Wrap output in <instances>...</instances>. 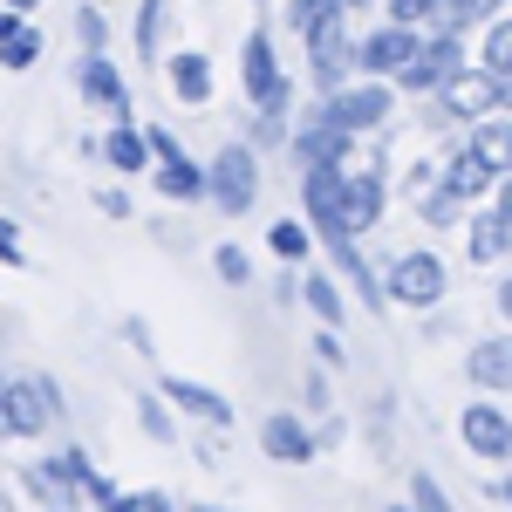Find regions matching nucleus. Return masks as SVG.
Returning <instances> with one entry per match:
<instances>
[{
    "label": "nucleus",
    "mask_w": 512,
    "mask_h": 512,
    "mask_svg": "<svg viewBox=\"0 0 512 512\" xmlns=\"http://www.w3.org/2000/svg\"><path fill=\"white\" fill-rule=\"evenodd\" d=\"M287 158H294V171H315V164H349L355 158V130H349V123H335V117H328V103H321V110H308V117L294 123Z\"/></svg>",
    "instance_id": "obj_9"
},
{
    "label": "nucleus",
    "mask_w": 512,
    "mask_h": 512,
    "mask_svg": "<svg viewBox=\"0 0 512 512\" xmlns=\"http://www.w3.org/2000/svg\"><path fill=\"white\" fill-rule=\"evenodd\" d=\"M383 280H390V301H396V308H417V315L444 308V294H451V267H444L437 253H424V246L396 253L390 267H383Z\"/></svg>",
    "instance_id": "obj_4"
},
{
    "label": "nucleus",
    "mask_w": 512,
    "mask_h": 512,
    "mask_svg": "<svg viewBox=\"0 0 512 512\" xmlns=\"http://www.w3.org/2000/svg\"><path fill=\"white\" fill-rule=\"evenodd\" d=\"M301 212H308V226H315L321 246L355 239V226H349V164H315V171H301Z\"/></svg>",
    "instance_id": "obj_3"
},
{
    "label": "nucleus",
    "mask_w": 512,
    "mask_h": 512,
    "mask_svg": "<svg viewBox=\"0 0 512 512\" xmlns=\"http://www.w3.org/2000/svg\"><path fill=\"white\" fill-rule=\"evenodd\" d=\"M383 14H390V21H410V28H424V21L437 14V0H383Z\"/></svg>",
    "instance_id": "obj_39"
},
{
    "label": "nucleus",
    "mask_w": 512,
    "mask_h": 512,
    "mask_svg": "<svg viewBox=\"0 0 512 512\" xmlns=\"http://www.w3.org/2000/svg\"><path fill=\"white\" fill-rule=\"evenodd\" d=\"M123 342H130L137 355H151V349H158V342H151V321H144V315H123Z\"/></svg>",
    "instance_id": "obj_44"
},
{
    "label": "nucleus",
    "mask_w": 512,
    "mask_h": 512,
    "mask_svg": "<svg viewBox=\"0 0 512 512\" xmlns=\"http://www.w3.org/2000/svg\"><path fill=\"white\" fill-rule=\"evenodd\" d=\"M110 499H117V485H110L103 472H89V485H82V506H96V512H103Z\"/></svg>",
    "instance_id": "obj_46"
},
{
    "label": "nucleus",
    "mask_w": 512,
    "mask_h": 512,
    "mask_svg": "<svg viewBox=\"0 0 512 512\" xmlns=\"http://www.w3.org/2000/svg\"><path fill=\"white\" fill-rule=\"evenodd\" d=\"M103 164L117 171V178H144V171H158V151H151V130L137 117H110V130H103Z\"/></svg>",
    "instance_id": "obj_15"
},
{
    "label": "nucleus",
    "mask_w": 512,
    "mask_h": 512,
    "mask_svg": "<svg viewBox=\"0 0 512 512\" xmlns=\"http://www.w3.org/2000/svg\"><path fill=\"white\" fill-rule=\"evenodd\" d=\"M205 171H212V205H219L226 219H246V212L260 205V144H253V137L212 151Z\"/></svg>",
    "instance_id": "obj_5"
},
{
    "label": "nucleus",
    "mask_w": 512,
    "mask_h": 512,
    "mask_svg": "<svg viewBox=\"0 0 512 512\" xmlns=\"http://www.w3.org/2000/svg\"><path fill=\"white\" fill-rule=\"evenodd\" d=\"M472 151L506 178V171H512V110H492V117L472 123Z\"/></svg>",
    "instance_id": "obj_27"
},
{
    "label": "nucleus",
    "mask_w": 512,
    "mask_h": 512,
    "mask_svg": "<svg viewBox=\"0 0 512 512\" xmlns=\"http://www.w3.org/2000/svg\"><path fill=\"white\" fill-rule=\"evenodd\" d=\"M7 376H14V369H0V390H7Z\"/></svg>",
    "instance_id": "obj_61"
},
{
    "label": "nucleus",
    "mask_w": 512,
    "mask_h": 512,
    "mask_svg": "<svg viewBox=\"0 0 512 512\" xmlns=\"http://www.w3.org/2000/svg\"><path fill=\"white\" fill-rule=\"evenodd\" d=\"M437 178H444L451 192H465L472 205H478V198H492V192H499V171H492V164L478 158L472 144H451V151H444V164H437Z\"/></svg>",
    "instance_id": "obj_22"
},
{
    "label": "nucleus",
    "mask_w": 512,
    "mask_h": 512,
    "mask_svg": "<svg viewBox=\"0 0 512 512\" xmlns=\"http://www.w3.org/2000/svg\"><path fill=\"white\" fill-rule=\"evenodd\" d=\"M383 512H417V499H410V506H383Z\"/></svg>",
    "instance_id": "obj_58"
},
{
    "label": "nucleus",
    "mask_w": 512,
    "mask_h": 512,
    "mask_svg": "<svg viewBox=\"0 0 512 512\" xmlns=\"http://www.w3.org/2000/svg\"><path fill=\"white\" fill-rule=\"evenodd\" d=\"M458 444L472 451L478 465H512V417L492 390H478L465 410H458Z\"/></svg>",
    "instance_id": "obj_8"
},
{
    "label": "nucleus",
    "mask_w": 512,
    "mask_h": 512,
    "mask_svg": "<svg viewBox=\"0 0 512 512\" xmlns=\"http://www.w3.org/2000/svg\"><path fill=\"white\" fill-rule=\"evenodd\" d=\"M315 362L321 369H342V328H321L315 335Z\"/></svg>",
    "instance_id": "obj_43"
},
{
    "label": "nucleus",
    "mask_w": 512,
    "mask_h": 512,
    "mask_svg": "<svg viewBox=\"0 0 512 512\" xmlns=\"http://www.w3.org/2000/svg\"><path fill=\"white\" fill-rule=\"evenodd\" d=\"M41 512H76V506H41Z\"/></svg>",
    "instance_id": "obj_60"
},
{
    "label": "nucleus",
    "mask_w": 512,
    "mask_h": 512,
    "mask_svg": "<svg viewBox=\"0 0 512 512\" xmlns=\"http://www.w3.org/2000/svg\"><path fill=\"white\" fill-rule=\"evenodd\" d=\"M164 28H171V0H137V62H164Z\"/></svg>",
    "instance_id": "obj_29"
},
{
    "label": "nucleus",
    "mask_w": 512,
    "mask_h": 512,
    "mask_svg": "<svg viewBox=\"0 0 512 512\" xmlns=\"http://www.w3.org/2000/svg\"><path fill=\"white\" fill-rule=\"evenodd\" d=\"M478 69L512 76V14H492V21H485V35H478Z\"/></svg>",
    "instance_id": "obj_30"
},
{
    "label": "nucleus",
    "mask_w": 512,
    "mask_h": 512,
    "mask_svg": "<svg viewBox=\"0 0 512 512\" xmlns=\"http://www.w3.org/2000/svg\"><path fill=\"white\" fill-rule=\"evenodd\" d=\"M185 512H226V506H185Z\"/></svg>",
    "instance_id": "obj_59"
},
{
    "label": "nucleus",
    "mask_w": 512,
    "mask_h": 512,
    "mask_svg": "<svg viewBox=\"0 0 512 512\" xmlns=\"http://www.w3.org/2000/svg\"><path fill=\"white\" fill-rule=\"evenodd\" d=\"M267 246H274L280 267H301L321 239H315V226H308V212H301V219H274V226H267Z\"/></svg>",
    "instance_id": "obj_28"
},
{
    "label": "nucleus",
    "mask_w": 512,
    "mask_h": 512,
    "mask_svg": "<svg viewBox=\"0 0 512 512\" xmlns=\"http://www.w3.org/2000/svg\"><path fill=\"white\" fill-rule=\"evenodd\" d=\"M301 403H308V410H328V403H335V396H328V369H308V383H301Z\"/></svg>",
    "instance_id": "obj_42"
},
{
    "label": "nucleus",
    "mask_w": 512,
    "mask_h": 512,
    "mask_svg": "<svg viewBox=\"0 0 512 512\" xmlns=\"http://www.w3.org/2000/svg\"><path fill=\"white\" fill-rule=\"evenodd\" d=\"M103 512H178V499H171V492H158V485H137V492H117Z\"/></svg>",
    "instance_id": "obj_34"
},
{
    "label": "nucleus",
    "mask_w": 512,
    "mask_h": 512,
    "mask_svg": "<svg viewBox=\"0 0 512 512\" xmlns=\"http://www.w3.org/2000/svg\"><path fill=\"white\" fill-rule=\"evenodd\" d=\"M0 76H7V69H0Z\"/></svg>",
    "instance_id": "obj_62"
},
{
    "label": "nucleus",
    "mask_w": 512,
    "mask_h": 512,
    "mask_svg": "<svg viewBox=\"0 0 512 512\" xmlns=\"http://www.w3.org/2000/svg\"><path fill=\"white\" fill-rule=\"evenodd\" d=\"M410 499H417V512H451V499H444V485H437L431 472L410 478Z\"/></svg>",
    "instance_id": "obj_38"
},
{
    "label": "nucleus",
    "mask_w": 512,
    "mask_h": 512,
    "mask_svg": "<svg viewBox=\"0 0 512 512\" xmlns=\"http://www.w3.org/2000/svg\"><path fill=\"white\" fill-rule=\"evenodd\" d=\"M308 69H315L321 96H335V89L349 82L342 69H355V35H349V7H342V0H328L321 21L308 28Z\"/></svg>",
    "instance_id": "obj_7"
},
{
    "label": "nucleus",
    "mask_w": 512,
    "mask_h": 512,
    "mask_svg": "<svg viewBox=\"0 0 512 512\" xmlns=\"http://www.w3.org/2000/svg\"><path fill=\"white\" fill-rule=\"evenodd\" d=\"M499 110H512V76H499Z\"/></svg>",
    "instance_id": "obj_55"
},
{
    "label": "nucleus",
    "mask_w": 512,
    "mask_h": 512,
    "mask_svg": "<svg viewBox=\"0 0 512 512\" xmlns=\"http://www.w3.org/2000/svg\"><path fill=\"white\" fill-rule=\"evenodd\" d=\"M35 62H41V35H35V28H21V35L0 41V69H14V76H21V69H35Z\"/></svg>",
    "instance_id": "obj_33"
},
{
    "label": "nucleus",
    "mask_w": 512,
    "mask_h": 512,
    "mask_svg": "<svg viewBox=\"0 0 512 512\" xmlns=\"http://www.w3.org/2000/svg\"><path fill=\"white\" fill-rule=\"evenodd\" d=\"M164 89H171L185 110H205L212 89H219V82H212V55H205V48H178V55H164Z\"/></svg>",
    "instance_id": "obj_18"
},
{
    "label": "nucleus",
    "mask_w": 512,
    "mask_h": 512,
    "mask_svg": "<svg viewBox=\"0 0 512 512\" xmlns=\"http://www.w3.org/2000/svg\"><path fill=\"white\" fill-rule=\"evenodd\" d=\"M260 451H267L274 465H315V458H321V431H308L301 417L274 410V417L260 424Z\"/></svg>",
    "instance_id": "obj_16"
},
{
    "label": "nucleus",
    "mask_w": 512,
    "mask_h": 512,
    "mask_svg": "<svg viewBox=\"0 0 512 512\" xmlns=\"http://www.w3.org/2000/svg\"><path fill=\"white\" fill-rule=\"evenodd\" d=\"M137 431L151 437V444H178V424H171V396H164V390L137 396Z\"/></svg>",
    "instance_id": "obj_31"
},
{
    "label": "nucleus",
    "mask_w": 512,
    "mask_h": 512,
    "mask_svg": "<svg viewBox=\"0 0 512 512\" xmlns=\"http://www.w3.org/2000/svg\"><path fill=\"white\" fill-rule=\"evenodd\" d=\"M48 458H55V472L69 478V485H89V472H96V465H89V451H82V444H62V451H48Z\"/></svg>",
    "instance_id": "obj_36"
},
{
    "label": "nucleus",
    "mask_w": 512,
    "mask_h": 512,
    "mask_svg": "<svg viewBox=\"0 0 512 512\" xmlns=\"http://www.w3.org/2000/svg\"><path fill=\"white\" fill-rule=\"evenodd\" d=\"M465 376H472V390L512 396V328H499V335L472 342V355H465Z\"/></svg>",
    "instance_id": "obj_20"
},
{
    "label": "nucleus",
    "mask_w": 512,
    "mask_h": 512,
    "mask_svg": "<svg viewBox=\"0 0 512 512\" xmlns=\"http://www.w3.org/2000/svg\"><path fill=\"white\" fill-rule=\"evenodd\" d=\"M492 499H499V506L512 512V465H506V472H499V478H492Z\"/></svg>",
    "instance_id": "obj_53"
},
{
    "label": "nucleus",
    "mask_w": 512,
    "mask_h": 512,
    "mask_svg": "<svg viewBox=\"0 0 512 512\" xmlns=\"http://www.w3.org/2000/svg\"><path fill=\"white\" fill-rule=\"evenodd\" d=\"M14 478H21V492H28L35 506H82V492L55 472V458H35V465H21Z\"/></svg>",
    "instance_id": "obj_25"
},
{
    "label": "nucleus",
    "mask_w": 512,
    "mask_h": 512,
    "mask_svg": "<svg viewBox=\"0 0 512 512\" xmlns=\"http://www.w3.org/2000/svg\"><path fill=\"white\" fill-rule=\"evenodd\" d=\"M431 103H437V110H444L451 123H478V117H492V110H499V76L472 62V69H458V76L444 82Z\"/></svg>",
    "instance_id": "obj_12"
},
{
    "label": "nucleus",
    "mask_w": 512,
    "mask_h": 512,
    "mask_svg": "<svg viewBox=\"0 0 512 512\" xmlns=\"http://www.w3.org/2000/svg\"><path fill=\"white\" fill-rule=\"evenodd\" d=\"M76 89L89 110H103V117H130V82H123V69L103 55V48H89L76 62Z\"/></svg>",
    "instance_id": "obj_14"
},
{
    "label": "nucleus",
    "mask_w": 512,
    "mask_h": 512,
    "mask_svg": "<svg viewBox=\"0 0 512 512\" xmlns=\"http://www.w3.org/2000/svg\"><path fill=\"white\" fill-rule=\"evenodd\" d=\"M431 28H444V35H465V28H478V21H472V7H465V0H437Z\"/></svg>",
    "instance_id": "obj_37"
},
{
    "label": "nucleus",
    "mask_w": 512,
    "mask_h": 512,
    "mask_svg": "<svg viewBox=\"0 0 512 512\" xmlns=\"http://www.w3.org/2000/svg\"><path fill=\"white\" fill-rule=\"evenodd\" d=\"M212 267H219V280H226V287H253V260L239 253L233 239H226V246H212Z\"/></svg>",
    "instance_id": "obj_35"
},
{
    "label": "nucleus",
    "mask_w": 512,
    "mask_h": 512,
    "mask_svg": "<svg viewBox=\"0 0 512 512\" xmlns=\"http://www.w3.org/2000/svg\"><path fill=\"white\" fill-rule=\"evenodd\" d=\"M274 301H280V308H294V301H301V274H280L274 280Z\"/></svg>",
    "instance_id": "obj_48"
},
{
    "label": "nucleus",
    "mask_w": 512,
    "mask_h": 512,
    "mask_svg": "<svg viewBox=\"0 0 512 512\" xmlns=\"http://www.w3.org/2000/svg\"><path fill=\"white\" fill-rule=\"evenodd\" d=\"M96 212H103V219H130V192L103 185V192H96Z\"/></svg>",
    "instance_id": "obj_45"
},
{
    "label": "nucleus",
    "mask_w": 512,
    "mask_h": 512,
    "mask_svg": "<svg viewBox=\"0 0 512 512\" xmlns=\"http://www.w3.org/2000/svg\"><path fill=\"white\" fill-rule=\"evenodd\" d=\"M69 417V396L55 376H7V390H0V444H14V437H48L55 424Z\"/></svg>",
    "instance_id": "obj_1"
},
{
    "label": "nucleus",
    "mask_w": 512,
    "mask_h": 512,
    "mask_svg": "<svg viewBox=\"0 0 512 512\" xmlns=\"http://www.w3.org/2000/svg\"><path fill=\"white\" fill-rule=\"evenodd\" d=\"M21 28H28V14H21V7H7V0H0V41H7V35H21Z\"/></svg>",
    "instance_id": "obj_49"
},
{
    "label": "nucleus",
    "mask_w": 512,
    "mask_h": 512,
    "mask_svg": "<svg viewBox=\"0 0 512 512\" xmlns=\"http://www.w3.org/2000/svg\"><path fill=\"white\" fill-rule=\"evenodd\" d=\"M7 7H21V14H35V7H41V0H7Z\"/></svg>",
    "instance_id": "obj_56"
},
{
    "label": "nucleus",
    "mask_w": 512,
    "mask_h": 512,
    "mask_svg": "<svg viewBox=\"0 0 512 512\" xmlns=\"http://www.w3.org/2000/svg\"><path fill=\"white\" fill-rule=\"evenodd\" d=\"M301 301L315 308L321 328H342V321H349V294H342V274H335V267H308V274H301Z\"/></svg>",
    "instance_id": "obj_24"
},
{
    "label": "nucleus",
    "mask_w": 512,
    "mask_h": 512,
    "mask_svg": "<svg viewBox=\"0 0 512 512\" xmlns=\"http://www.w3.org/2000/svg\"><path fill=\"white\" fill-rule=\"evenodd\" d=\"M144 130H151V151H158V164H164V158H178V137H171L164 123H144Z\"/></svg>",
    "instance_id": "obj_47"
},
{
    "label": "nucleus",
    "mask_w": 512,
    "mask_h": 512,
    "mask_svg": "<svg viewBox=\"0 0 512 512\" xmlns=\"http://www.w3.org/2000/svg\"><path fill=\"white\" fill-rule=\"evenodd\" d=\"M458 69H472V55H465V35H444V28H437V35H424L417 62L396 76V89H403V96H437V89L458 76Z\"/></svg>",
    "instance_id": "obj_11"
},
{
    "label": "nucleus",
    "mask_w": 512,
    "mask_h": 512,
    "mask_svg": "<svg viewBox=\"0 0 512 512\" xmlns=\"http://www.w3.org/2000/svg\"><path fill=\"white\" fill-rule=\"evenodd\" d=\"M492 301H499V321L512 328V267H506V280H499V294H492Z\"/></svg>",
    "instance_id": "obj_52"
},
{
    "label": "nucleus",
    "mask_w": 512,
    "mask_h": 512,
    "mask_svg": "<svg viewBox=\"0 0 512 512\" xmlns=\"http://www.w3.org/2000/svg\"><path fill=\"white\" fill-rule=\"evenodd\" d=\"M465 7H472V21H478V28H485L492 14H506V0H465Z\"/></svg>",
    "instance_id": "obj_51"
},
{
    "label": "nucleus",
    "mask_w": 512,
    "mask_h": 512,
    "mask_svg": "<svg viewBox=\"0 0 512 512\" xmlns=\"http://www.w3.org/2000/svg\"><path fill=\"white\" fill-rule=\"evenodd\" d=\"M417 212H424V226H431V233H465V219H472V198L451 192V185L437 178L431 192L417 198Z\"/></svg>",
    "instance_id": "obj_26"
},
{
    "label": "nucleus",
    "mask_w": 512,
    "mask_h": 512,
    "mask_svg": "<svg viewBox=\"0 0 512 512\" xmlns=\"http://www.w3.org/2000/svg\"><path fill=\"white\" fill-rule=\"evenodd\" d=\"M417 48H424V28H410V21H390L383 14V28H369V35L355 41V69L362 76H403L410 62H417Z\"/></svg>",
    "instance_id": "obj_10"
},
{
    "label": "nucleus",
    "mask_w": 512,
    "mask_h": 512,
    "mask_svg": "<svg viewBox=\"0 0 512 512\" xmlns=\"http://www.w3.org/2000/svg\"><path fill=\"white\" fill-rule=\"evenodd\" d=\"M492 205H499V212H506V219H512V171H506V178H499V192H492Z\"/></svg>",
    "instance_id": "obj_54"
},
{
    "label": "nucleus",
    "mask_w": 512,
    "mask_h": 512,
    "mask_svg": "<svg viewBox=\"0 0 512 512\" xmlns=\"http://www.w3.org/2000/svg\"><path fill=\"white\" fill-rule=\"evenodd\" d=\"M383 212H390V171L383 164H349V226L376 233Z\"/></svg>",
    "instance_id": "obj_17"
},
{
    "label": "nucleus",
    "mask_w": 512,
    "mask_h": 512,
    "mask_svg": "<svg viewBox=\"0 0 512 512\" xmlns=\"http://www.w3.org/2000/svg\"><path fill=\"white\" fill-rule=\"evenodd\" d=\"M506 253H512V219L499 205H492V212H472V219H465V260H472V267H499Z\"/></svg>",
    "instance_id": "obj_23"
},
{
    "label": "nucleus",
    "mask_w": 512,
    "mask_h": 512,
    "mask_svg": "<svg viewBox=\"0 0 512 512\" xmlns=\"http://www.w3.org/2000/svg\"><path fill=\"white\" fill-rule=\"evenodd\" d=\"M0 267H28V246H21V226L0 219Z\"/></svg>",
    "instance_id": "obj_40"
},
{
    "label": "nucleus",
    "mask_w": 512,
    "mask_h": 512,
    "mask_svg": "<svg viewBox=\"0 0 512 512\" xmlns=\"http://www.w3.org/2000/svg\"><path fill=\"white\" fill-rule=\"evenodd\" d=\"M239 89H246L253 110L294 117V82H287V69H280V48H274L267 28H253V35L239 41Z\"/></svg>",
    "instance_id": "obj_2"
},
{
    "label": "nucleus",
    "mask_w": 512,
    "mask_h": 512,
    "mask_svg": "<svg viewBox=\"0 0 512 512\" xmlns=\"http://www.w3.org/2000/svg\"><path fill=\"white\" fill-rule=\"evenodd\" d=\"M21 499H28L21 478H0V512H21Z\"/></svg>",
    "instance_id": "obj_50"
},
{
    "label": "nucleus",
    "mask_w": 512,
    "mask_h": 512,
    "mask_svg": "<svg viewBox=\"0 0 512 512\" xmlns=\"http://www.w3.org/2000/svg\"><path fill=\"white\" fill-rule=\"evenodd\" d=\"M321 7H328V0H287V28H294V35L308 41V28L321 21Z\"/></svg>",
    "instance_id": "obj_41"
},
{
    "label": "nucleus",
    "mask_w": 512,
    "mask_h": 512,
    "mask_svg": "<svg viewBox=\"0 0 512 512\" xmlns=\"http://www.w3.org/2000/svg\"><path fill=\"white\" fill-rule=\"evenodd\" d=\"M342 7H349V14H362V7H376V0H342Z\"/></svg>",
    "instance_id": "obj_57"
},
{
    "label": "nucleus",
    "mask_w": 512,
    "mask_h": 512,
    "mask_svg": "<svg viewBox=\"0 0 512 512\" xmlns=\"http://www.w3.org/2000/svg\"><path fill=\"white\" fill-rule=\"evenodd\" d=\"M328 260H335V274L349 280V294L369 308V315H390V280L355 253V239H335V246H328Z\"/></svg>",
    "instance_id": "obj_19"
},
{
    "label": "nucleus",
    "mask_w": 512,
    "mask_h": 512,
    "mask_svg": "<svg viewBox=\"0 0 512 512\" xmlns=\"http://www.w3.org/2000/svg\"><path fill=\"white\" fill-rule=\"evenodd\" d=\"M76 48L89 55V48H110V14L96 7V0H82L76 7Z\"/></svg>",
    "instance_id": "obj_32"
},
{
    "label": "nucleus",
    "mask_w": 512,
    "mask_h": 512,
    "mask_svg": "<svg viewBox=\"0 0 512 512\" xmlns=\"http://www.w3.org/2000/svg\"><path fill=\"white\" fill-rule=\"evenodd\" d=\"M396 96H403V89H396L390 76H355V82H342L335 96H321V103H328L335 123H349L355 137H376V130H390Z\"/></svg>",
    "instance_id": "obj_6"
},
{
    "label": "nucleus",
    "mask_w": 512,
    "mask_h": 512,
    "mask_svg": "<svg viewBox=\"0 0 512 512\" xmlns=\"http://www.w3.org/2000/svg\"><path fill=\"white\" fill-rule=\"evenodd\" d=\"M158 390L171 396L178 417H198L205 431H233V396H219L212 383H198V376H178V369H171V376H158Z\"/></svg>",
    "instance_id": "obj_13"
},
{
    "label": "nucleus",
    "mask_w": 512,
    "mask_h": 512,
    "mask_svg": "<svg viewBox=\"0 0 512 512\" xmlns=\"http://www.w3.org/2000/svg\"><path fill=\"white\" fill-rule=\"evenodd\" d=\"M151 185H158V198H171V205H212V171L198 158H164L158 171H151Z\"/></svg>",
    "instance_id": "obj_21"
}]
</instances>
